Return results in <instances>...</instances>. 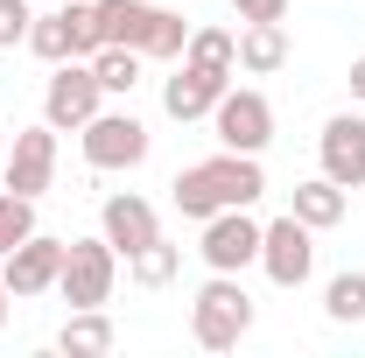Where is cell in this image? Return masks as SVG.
Masks as SVG:
<instances>
[{
	"label": "cell",
	"mask_w": 365,
	"mask_h": 358,
	"mask_svg": "<svg viewBox=\"0 0 365 358\" xmlns=\"http://www.w3.org/2000/svg\"><path fill=\"white\" fill-rule=\"evenodd\" d=\"M0 155H7V127H0Z\"/></svg>",
	"instance_id": "cell-30"
},
{
	"label": "cell",
	"mask_w": 365,
	"mask_h": 358,
	"mask_svg": "<svg viewBox=\"0 0 365 358\" xmlns=\"http://www.w3.org/2000/svg\"><path fill=\"white\" fill-rule=\"evenodd\" d=\"M197 253H204L211 274H246V267H260V225L246 218V211H211Z\"/></svg>",
	"instance_id": "cell-8"
},
{
	"label": "cell",
	"mask_w": 365,
	"mask_h": 358,
	"mask_svg": "<svg viewBox=\"0 0 365 358\" xmlns=\"http://www.w3.org/2000/svg\"><path fill=\"white\" fill-rule=\"evenodd\" d=\"M260 267H267L274 288H302L317 274V232L295 211H281L274 225H260Z\"/></svg>",
	"instance_id": "cell-7"
},
{
	"label": "cell",
	"mask_w": 365,
	"mask_h": 358,
	"mask_svg": "<svg viewBox=\"0 0 365 358\" xmlns=\"http://www.w3.org/2000/svg\"><path fill=\"white\" fill-rule=\"evenodd\" d=\"M232 78L218 71H197V63H176V78H162V113L169 120H211V106L225 98Z\"/></svg>",
	"instance_id": "cell-13"
},
{
	"label": "cell",
	"mask_w": 365,
	"mask_h": 358,
	"mask_svg": "<svg viewBox=\"0 0 365 358\" xmlns=\"http://www.w3.org/2000/svg\"><path fill=\"white\" fill-rule=\"evenodd\" d=\"M140 49H120V43H106L98 56H91V71H98V85H106V98H134V85H140Z\"/></svg>",
	"instance_id": "cell-19"
},
{
	"label": "cell",
	"mask_w": 365,
	"mask_h": 358,
	"mask_svg": "<svg viewBox=\"0 0 365 358\" xmlns=\"http://www.w3.org/2000/svg\"><path fill=\"white\" fill-rule=\"evenodd\" d=\"M351 98L365 106V56H351Z\"/></svg>",
	"instance_id": "cell-28"
},
{
	"label": "cell",
	"mask_w": 365,
	"mask_h": 358,
	"mask_svg": "<svg viewBox=\"0 0 365 358\" xmlns=\"http://www.w3.org/2000/svg\"><path fill=\"white\" fill-rule=\"evenodd\" d=\"M78 140H85V162H91V169H140L148 148H155L148 120H134V113H106V106L78 127Z\"/></svg>",
	"instance_id": "cell-5"
},
{
	"label": "cell",
	"mask_w": 365,
	"mask_h": 358,
	"mask_svg": "<svg viewBox=\"0 0 365 358\" xmlns=\"http://www.w3.org/2000/svg\"><path fill=\"white\" fill-rule=\"evenodd\" d=\"M113 281H120V253L106 246V232H98V239H71V246H63L56 295H63L71 310H106V302H113Z\"/></svg>",
	"instance_id": "cell-3"
},
{
	"label": "cell",
	"mask_w": 365,
	"mask_h": 358,
	"mask_svg": "<svg viewBox=\"0 0 365 358\" xmlns=\"http://www.w3.org/2000/svg\"><path fill=\"white\" fill-rule=\"evenodd\" d=\"M288 211L309 225V232H330V225H344V211H351V190H344V183H330V176H309V183H295Z\"/></svg>",
	"instance_id": "cell-14"
},
{
	"label": "cell",
	"mask_w": 365,
	"mask_h": 358,
	"mask_svg": "<svg viewBox=\"0 0 365 358\" xmlns=\"http://www.w3.org/2000/svg\"><path fill=\"white\" fill-rule=\"evenodd\" d=\"M0 176L14 197H43L49 176H56V127H21V134L7 140V155H0Z\"/></svg>",
	"instance_id": "cell-10"
},
{
	"label": "cell",
	"mask_w": 365,
	"mask_h": 358,
	"mask_svg": "<svg viewBox=\"0 0 365 358\" xmlns=\"http://www.w3.org/2000/svg\"><path fill=\"white\" fill-rule=\"evenodd\" d=\"M182 43H190V21H182L176 7H155V29H148V49H140V56H155V63H176Z\"/></svg>",
	"instance_id": "cell-22"
},
{
	"label": "cell",
	"mask_w": 365,
	"mask_h": 358,
	"mask_svg": "<svg viewBox=\"0 0 365 358\" xmlns=\"http://www.w3.org/2000/svg\"><path fill=\"white\" fill-rule=\"evenodd\" d=\"M98 7V29H106V43L120 49H148V29H155V7L148 0H91Z\"/></svg>",
	"instance_id": "cell-16"
},
{
	"label": "cell",
	"mask_w": 365,
	"mask_h": 358,
	"mask_svg": "<svg viewBox=\"0 0 365 358\" xmlns=\"http://www.w3.org/2000/svg\"><path fill=\"white\" fill-rule=\"evenodd\" d=\"M63 246L71 239H49V232H29L7 260H0V281H7V295L14 302H29V295H49L56 288V274H63Z\"/></svg>",
	"instance_id": "cell-9"
},
{
	"label": "cell",
	"mask_w": 365,
	"mask_h": 358,
	"mask_svg": "<svg viewBox=\"0 0 365 358\" xmlns=\"http://www.w3.org/2000/svg\"><path fill=\"white\" fill-rule=\"evenodd\" d=\"M281 63H288V29H281V21H246V29H239V71L274 78Z\"/></svg>",
	"instance_id": "cell-15"
},
{
	"label": "cell",
	"mask_w": 365,
	"mask_h": 358,
	"mask_svg": "<svg viewBox=\"0 0 365 358\" xmlns=\"http://www.w3.org/2000/svg\"><path fill=\"white\" fill-rule=\"evenodd\" d=\"M323 316H330V323H365V274H330Z\"/></svg>",
	"instance_id": "cell-21"
},
{
	"label": "cell",
	"mask_w": 365,
	"mask_h": 358,
	"mask_svg": "<svg viewBox=\"0 0 365 358\" xmlns=\"http://www.w3.org/2000/svg\"><path fill=\"white\" fill-rule=\"evenodd\" d=\"M98 232H106V246L127 260V253H140L148 239H162V225H155V204L148 197H134V190H113L106 204H98Z\"/></svg>",
	"instance_id": "cell-12"
},
{
	"label": "cell",
	"mask_w": 365,
	"mask_h": 358,
	"mask_svg": "<svg viewBox=\"0 0 365 358\" xmlns=\"http://www.w3.org/2000/svg\"><path fill=\"white\" fill-rule=\"evenodd\" d=\"M29 21H36V0H0V49L29 43Z\"/></svg>",
	"instance_id": "cell-26"
},
{
	"label": "cell",
	"mask_w": 365,
	"mask_h": 358,
	"mask_svg": "<svg viewBox=\"0 0 365 358\" xmlns=\"http://www.w3.org/2000/svg\"><path fill=\"white\" fill-rule=\"evenodd\" d=\"M7 302H14V295H7V281H0V330H7Z\"/></svg>",
	"instance_id": "cell-29"
},
{
	"label": "cell",
	"mask_w": 365,
	"mask_h": 358,
	"mask_svg": "<svg viewBox=\"0 0 365 358\" xmlns=\"http://www.w3.org/2000/svg\"><path fill=\"white\" fill-rule=\"evenodd\" d=\"M317 155H323V176L344 183V190H365V120L359 113H330L317 134Z\"/></svg>",
	"instance_id": "cell-11"
},
{
	"label": "cell",
	"mask_w": 365,
	"mask_h": 358,
	"mask_svg": "<svg viewBox=\"0 0 365 358\" xmlns=\"http://www.w3.org/2000/svg\"><path fill=\"white\" fill-rule=\"evenodd\" d=\"M63 21H71V56H98V49H106V29H98V7H91V0H71V7H63Z\"/></svg>",
	"instance_id": "cell-25"
},
{
	"label": "cell",
	"mask_w": 365,
	"mask_h": 358,
	"mask_svg": "<svg viewBox=\"0 0 365 358\" xmlns=\"http://www.w3.org/2000/svg\"><path fill=\"white\" fill-rule=\"evenodd\" d=\"M56 352H71V358L113 352V316H106V310H71V323L56 330Z\"/></svg>",
	"instance_id": "cell-17"
},
{
	"label": "cell",
	"mask_w": 365,
	"mask_h": 358,
	"mask_svg": "<svg viewBox=\"0 0 365 358\" xmlns=\"http://www.w3.org/2000/svg\"><path fill=\"white\" fill-rule=\"evenodd\" d=\"M36 232V197H14V190H0V260L21 246Z\"/></svg>",
	"instance_id": "cell-24"
},
{
	"label": "cell",
	"mask_w": 365,
	"mask_h": 358,
	"mask_svg": "<svg viewBox=\"0 0 365 358\" xmlns=\"http://www.w3.org/2000/svg\"><path fill=\"white\" fill-rule=\"evenodd\" d=\"M239 21H288V0H232Z\"/></svg>",
	"instance_id": "cell-27"
},
{
	"label": "cell",
	"mask_w": 365,
	"mask_h": 358,
	"mask_svg": "<svg viewBox=\"0 0 365 358\" xmlns=\"http://www.w3.org/2000/svg\"><path fill=\"white\" fill-rule=\"evenodd\" d=\"M106 106V85H98V71H91L85 56H63V63H49V85H43V120L56 134H78L91 113Z\"/></svg>",
	"instance_id": "cell-4"
},
{
	"label": "cell",
	"mask_w": 365,
	"mask_h": 358,
	"mask_svg": "<svg viewBox=\"0 0 365 358\" xmlns=\"http://www.w3.org/2000/svg\"><path fill=\"white\" fill-rule=\"evenodd\" d=\"M211 134H218V148H232V155H260L274 140V106H267V91H253V85H225V98L211 106Z\"/></svg>",
	"instance_id": "cell-6"
},
{
	"label": "cell",
	"mask_w": 365,
	"mask_h": 358,
	"mask_svg": "<svg viewBox=\"0 0 365 358\" xmlns=\"http://www.w3.org/2000/svg\"><path fill=\"white\" fill-rule=\"evenodd\" d=\"M169 197H176L182 218H211V211H253L260 197H267V176H260V155H211V162H190V169H176V183H169Z\"/></svg>",
	"instance_id": "cell-1"
},
{
	"label": "cell",
	"mask_w": 365,
	"mask_h": 358,
	"mask_svg": "<svg viewBox=\"0 0 365 358\" xmlns=\"http://www.w3.org/2000/svg\"><path fill=\"white\" fill-rule=\"evenodd\" d=\"M246 330H253V295L239 288V274H211L190 302V337L204 352H232Z\"/></svg>",
	"instance_id": "cell-2"
},
{
	"label": "cell",
	"mask_w": 365,
	"mask_h": 358,
	"mask_svg": "<svg viewBox=\"0 0 365 358\" xmlns=\"http://www.w3.org/2000/svg\"><path fill=\"white\" fill-rule=\"evenodd\" d=\"M182 267V246H169V239H148L140 253H127V274H134L140 288H169Z\"/></svg>",
	"instance_id": "cell-20"
},
{
	"label": "cell",
	"mask_w": 365,
	"mask_h": 358,
	"mask_svg": "<svg viewBox=\"0 0 365 358\" xmlns=\"http://www.w3.org/2000/svg\"><path fill=\"white\" fill-rule=\"evenodd\" d=\"M29 49H36L43 63H63V56H71V21H63V7H49V14L29 21Z\"/></svg>",
	"instance_id": "cell-23"
},
{
	"label": "cell",
	"mask_w": 365,
	"mask_h": 358,
	"mask_svg": "<svg viewBox=\"0 0 365 358\" xmlns=\"http://www.w3.org/2000/svg\"><path fill=\"white\" fill-rule=\"evenodd\" d=\"M176 63H197V71L232 78V71H239V36H232V29H190V43H182Z\"/></svg>",
	"instance_id": "cell-18"
}]
</instances>
